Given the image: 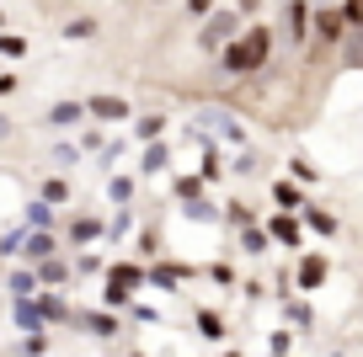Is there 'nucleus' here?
Returning a JSON list of instances; mask_svg holds the SVG:
<instances>
[{"label":"nucleus","instance_id":"49","mask_svg":"<svg viewBox=\"0 0 363 357\" xmlns=\"http://www.w3.org/2000/svg\"><path fill=\"white\" fill-rule=\"evenodd\" d=\"M331 357H347V352H331Z\"/></svg>","mask_w":363,"mask_h":357},{"label":"nucleus","instance_id":"43","mask_svg":"<svg viewBox=\"0 0 363 357\" xmlns=\"http://www.w3.org/2000/svg\"><path fill=\"white\" fill-rule=\"evenodd\" d=\"M0 54H11V59L27 54V38H0Z\"/></svg>","mask_w":363,"mask_h":357},{"label":"nucleus","instance_id":"22","mask_svg":"<svg viewBox=\"0 0 363 357\" xmlns=\"http://www.w3.org/2000/svg\"><path fill=\"white\" fill-rule=\"evenodd\" d=\"M38 198H43L48 208H69V198H75V192H69V181H65V176H43Z\"/></svg>","mask_w":363,"mask_h":357},{"label":"nucleus","instance_id":"3","mask_svg":"<svg viewBox=\"0 0 363 357\" xmlns=\"http://www.w3.org/2000/svg\"><path fill=\"white\" fill-rule=\"evenodd\" d=\"M235 33H240V16L230 11V6H225V11H208L203 33H198V48H203V54H219V48H225Z\"/></svg>","mask_w":363,"mask_h":357},{"label":"nucleus","instance_id":"9","mask_svg":"<svg viewBox=\"0 0 363 357\" xmlns=\"http://www.w3.org/2000/svg\"><path fill=\"white\" fill-rule=\"evenodd\" d=\"M262 230H267V240H278V246H289V251L305 246V234H299V213H284V208H278Z\"/></svg>","mask_w":363,"mask_h":357},{"label":"nucleus","instance_id":"37","mask_svg":"<svg viewBox=\"0 0 363 357\" xmlns=\"http://www.w3.org/2000/svg\"><path fill=\"white\" fill-rule=\"evenodd\" d=\"M65 38H69V43H86V38H96V22H91V16H80V22L65 27Z\"/></svg>","mask_w":363,"mask_h":357},{"label":"nucleus","instance_id":"19","mask_svg":"<svg viewBox=\"0 0 363 357\" xmlns=\"http://www.w3.org/2000/svg\"><path fill=\"white\" fill-rule=\"evenodd\" d=\"M337 38H342V11H337V6L315 11V43L326 48V43H337Z\"/></svg>","mask_w":363,"mask_h":357},{"label":"nucleus","instance_id":"10","mask_svg":"<svg viewBox=\"0 0 363 357\" xmlns=\"http://www.w3.org/2000/svg\"><path fill=\"white\" fill-rule=\"evenodd\" d=\"M33 278H38V288H59V293H65L75 272H69V256H48V261L33 267Z\"/></svg>","mask_w":363,"mask_h":357},{"label":"nucleus","instance_id":"31","mask_svg":"<svg viewBox=\"0 0 363 357\" xmlns=\"http://www.w3.org/2000/svg\"><path fill=\"white\" fill-rule=\"evenodd\" d=\"M107 198H113V208H128L134 203V176H107Z\"/></svg>","mask_w":363,"mask_h":357},{"label":"nucleus","instance_id":"42","mask_svg":"<svg viewBox=\"0 0 363 357\" xmlns=\"http://www.w3.org/2000/svg\"><path fill=\"white\" fill-rule=\"evenodd\" d=\"M155 246H160V240H155V230H145V234H139V256H160Z\"/></svg>","mask_w":363,"mask_h":357},{"label":"nucleus","instance_id":"24","mask_svg":"<svg viewBox=\"0 0 363 357\" xmlns=\"http://www.w3.org/2000/svg\"><path fill=\"white\" fill-rule=\"evenodd\" d=\"M284 320H289V331H310V325H315V310H310L305 299H284Z\"/></svg>","mask_w":363,"mask_h":357},{"label":"nucleus","instance_id":"35","mask_svg":"<svg viewBox=\"0 0 363 357\" xmlns=\"http://www.w3.org/2000/svg\"><path fill=\"white\" fill-rule=\"evenodd\" d=\"M230 224H235V230H251V224H257V213H251V203H230V213H225Z\"/></svg>","mask_w":363,"mask_h":357},{"label":"nucleus","instance_id":"29","mask_svg":"<svg viewBox=\"0 0 363 357\" xmlns=\"http://www.w3.org/2000/svg\"><path fill=\"white\" fill-rule=\"evenodd\" d=\"M22 240H27V224H11V230H0V261L22 256Z\"/></svg>","mask_w":363,"mask_h":357},{"label":"nucleus","instance_id":"30","mask_svg":"<svg viewBox=\"0 0 363 357\" xmlns=\"http://www.w3.org/2000/svg\"><path fill=\"white\" fill-rule=\"evenodd\" d=\"M219 176H225V155H219V149H203V160H198V181L208 187V181H219Z\"/></svg>","mask_w":363,"mask_h":357},{"label":"nucleus","instance_id":"26","mask_svg":"<svg viewBox=\"0 0 363 357\" xmlns=\"http://www.w3.org/2000/svg\"><path fill=\"white\" fill-rule=\"evenodd\" d=\"M171 198L187 208V203H203V181H198V171L193 176H171Z\"/></svg>","mask_w":363,"mask_h":357},{"label":"nucleus","instance_id":"15","mask_svg":"<svg viewBox=\"0 0 363 357\" xmlns=\"http://www.w3.org/2000/svg\"><path fill=\"white\" fill-rule=\"evenodd\" d=\"M22 224H27V230H54L59 208H48L43 198H33V203H22Z\"/></svg>","mask_w":363,"mask_h":357},{"label":"nucleus","instance_id":"39","mask_svg":"<svg viewBox=\"0 0 363 357\" xmlns=\"http://www.w3.org/2000/svg\"><path fill=\"white\" fill-rule=\"evenodd\" d=\"M22 357H48V331H38V336H22Z\"/></svg>","mask_w":363,"mask_h":357},{"label":"nucleus","instance_id":"40","mask_svg":"<svg viewBox=\"0 0 363 357\" xmlns=\"http://www.w3.org/2000/svg\"><path fill=\"white\" fill-rule=\"evenodd\" d=\"M48 160L65 171V166H75V160H80V149H75V144H54V155H48Z\"/></svg>","mask_w":363,"mask_h":357},{"label":"nucleus","instance_id":"44","mask_svg":"<svg viewBox=\"0 0 363 357\" xmlns=\"http://www.w3.org/2000/svg\"><path fill=\"white\" fill-rule=\"evenodd\" d=\"M214 6H219V0H187V11H193V16H208Z\"/></svg>","mask_w":363,"mask_h":357},{"label":"nucleus","instance_id":"18","mask_svg":"<svg viewBox=\"0 0 363 357\" xmlns=\"http://www.w3.org/2000/svg\"><path fill=\"white\" fill-rule=\"evenodd\" d=\"M11 320H16V325H22V331H27V336H38V331H48V325H43V314H38V304H33V299H11Z\"/></svg>","mask_w":363,"mask_h":357},{"label":"nucleus","instance_id":"45","mask_svg":"<svg viewBox=\"0 0 363 357\" xmlns=\"http://www.w3.org/2000/svg\"><path fill=\"white\" fill-rule=\"evenodd\" d=\"M16 86H22V80H16V75H11V69H6V75H0V96H11V91H16Z\"/></svg>","mask_w":363,"mask_h":357},{"label":"nucleus","instance_id":"47","mask_svg":"<svg viewBox=\"0 0 363 357\" xmlns=\"http://www.w3.org/2000/svg\"><path fill=\"white\" fill-rule=\"evenodd\" d=\"M6 139H11V118H6V112H0V144H6Z\"/></svg>","mask_w":363,"mask_h":357},{"label":"nucleus","instance_id":"6","mask_svg":"<svg viewBox=\"0 0 363 357\" xmlns=\"http://www.w3.org/2000/svg\"><path fill=\"white\" fill-rule=\"evenodd\" d=\"M102 234H107V224L96 219V213H75L69 230H65V251H86V246H96Z\"/></svg>","mask_w":363,"mask_h":357},{"label":"nucleus","instance_id":"32","mask_svg":"<svg viewBox=\"0 0 363 357\" xmlns=\"http://www.w3.org/2000/svg\"><path fill=\"white\" fill-rule=\"evenodd\" d=\"M342 64L363 69V27H352V33H347V43H342Z\"/></svg>","mask_w":363,"mask_h":357},{"label":"nucleus","instance_id":"27","mask_svg":"<svg viewBox=\"0 0 363 357\" xmlns=\"http://www.w3.org/2000/svg\"><path fill=\"white\" fill-rule=\"evenodd\" d=\"M69 272H75V278H107V256H96V251H75Z\"/></svg>","mask_w":363,"mask_h":357},{"label":"nucleus","instance_id":"12","mask_svg":"<svg viewBox=\"0 0 363 357\" xmlns=\"http://www.w3.org/2000/svg\"><path fill=\"white\" fill-rule=\"evenodd\" d=\"M80 325H86V331L96 336V341H113V336L123 331V320H118L113 310H86V314H80Z\"/></svg>","mask_w":363,"mask_h":357},{"label":"nucleus","instance_id":"14","mask_svg":"<svg viewBox=\"0 0 363 357\" xmlns=\"http://www.w3.org/2000/svg\"><path fill=\"white\" fill-rule=\"evenodd\" d=\"M166 166H171V144H166V139H155V144L139 149V171H145V176H160Z\"/></svg>","mask_w":363,"mask_h":357},{"label":"nucleus","instance_id":"21","mask_svg":"<svg viewBox=\"0 0 363 357\" xmlns=\"http://www.w3.org/2000/svg\"><path fill=\"white\" fill-rule=\"evenodd\" d=\"M299 219H305V224H310V230H315V234H326V240H331V234L342 230V224H337V213L315 208V203H305V208H299Z\"/></svg>","mask_w":363,"mask_h":357},{"label":"nucleus","instance_id":"46","mask_svg":"<svg viewBox=\"0 0 363 357\" xmlns=\"http://www.w3.org/2000/svg\"><path fill=\"white\" fill-rule=\"evenodd\" d=\"M257 6H262V0H240V6H235V16L246 22V16H257Z\"/></svg>","mask_w":363,"mask_h":357},{"label":"nucleus","instance_id":"50","mask_svg":"<svg viewBox=\"0 0 363 357\" xmlns=\"http://www.w3.org/2000/svg\"><path fill=\"white\" fill-rule=\"evenodd\" d=\"M225 357H240V352H225Z\"/></svg>","mask_w":363,"mask_h":357},{"label":"nucleus","instance_id":"23","mask_svg":"<svg viewBox=\"0 0 363 357\" xmlns=\"http://www.w3.org/2000/svg\"><path fill=\"white\" fill-rule=\"evenodd\" d=\"M6 293H11V299H33V293H38L33 267H11V272H6Z\"/></svg>","mask_w":363,"mask_h":357},{"label":"nucleus","instance_id":"41","mask_svg":"<svg viewBox=\"0 0 363 357\" xmlns=\"http://www.w3.org/2000/svg\"><path fill=\"white\" fill-rule=\"evenodd\" d=\"M208 278H214V283H219V288H230V283H235V272H230V267H225V261H214V267H208Z\"/></svg>","mask_w":363,"mask_h":357},{"label":"nucleus","instance_id":"4","mask_svg":"<svg viewBox=\"0 0 363 357\" xmlns=\"http://www.w3.org/2000/svg\"><path fill=\"white\" fill-rule=\"evenodd\" d=\"M326 278H331V261L320 256V251H299V261H294V283H299V293L326 288Z\"/></svg>","mask_w":363,"mask_h":357},{"label":"nucleus","instance_id":"17","mask_svg":"<svg viewBox=\"0 0 363 357\" xmlns=\"http://www.w3.org/2000/svg\"><path fill=\"white\" fill-rule=\"evenodd\" d=\"M193 325H198V336H203V341H225V336H230V325H225V314H219V310H198Z\"/></svg>","mask_w":363,"mask_h":357},{"label":"nucleus","instance_id":"16","mask_svg":"<svg viewBox=\"0 0 363 357\" xmlns=\"http://www.w3.org/2000/svg\"><path fill=\"white\" fill-rule=\"evenodd\" d=\"M310 16H315L310 0H289V38H294V43H305V38H310Z\"/></svg>","mask_w":363,"mask_h":357},{"label":"nucleus","instance_id":"13","mask_svg":"<svg viewBox=\"0 0 363 357\" xmlns=\"http://www.w3.org/2000/svg\"><path fill=\"white\" fill-rule=\"evenodd\" d=\"M80 118H86V107H80V101H54V107L43 112V123L54 128V134H65V128H75Z\"/></svg>","mask_w":363,"mask_h":357},{"label":"nucleus","instance_id":"8","mask_svg":"<svg viewBox=\"0 0 363 357\" xmlns=\"http://www.w3.org/2000/svg\"><path fill=\"white\" fill-rule=\"evenodd\" d=\"M33 304H38V314H43V325H69L75 320V310H69V299L59 288H38Z\"/></svg>","mask_w":363,"mask_h":357},{"label":"nucleus","instance_id":"7","mask_svg":"<svg viewBox=\"0 0 363 357\" xmlns=\"http://www.w3.org/2000/svg\"><path fill=\"white\" fill-rule=\"evenodd\" d=\"M80 107H86L91 123H128V118H134V107H128L123 96H91V101H80Z\"/></svg>","mask_w":363,"mask_h":357},{"label":"nucleus","instance_id":"25","mask_svg":"<svg viewBox=\"0 0 363 357\" xmlns=\"http://www.w3.org/2000/svg\"><path fill=\"white\" fill-rule=\"evenodd\" d=\"M155 139H166V118L150 112V118H139V123H134V144L145 149V144H155Z\"/></svg>","mask_w":363,"mask_h":357},{"label":"nucleus","instance_id":"11","mask_svg":"<svg viewBox=\"0 0 363 357\" xmlns=\"http://www.w3.org/2000/svg\"><path fill=\"white\" fill-rule=\"evenodd\" d=\"M193 267H182V261H155V267L145 272V288H160V293H171L182 278H187Z\"/></svg>","mask_w":363,"mask_h":357},{"label":"nucleus","instance_id":"34","mask_svg":"<svg viewBox=\"0 0 363 357\" xmlns=\"http://www.w3.org/2000/svg\"><path fill=\"white\" fill-rule=\"evenodd\" d=\"M289 181H320V171L310 166L305 155H294V160H289Z\"/></svg>","mask_w":363,"mask_h":357},{"label":"nucleus","instance_id":"33","mask_svg":"<svg viewBox=\"0 0 363 357\" xmlns=\"http://www.w3.org/2000/svg\"><path fill=\"white\" fill-rule=\"evenodd\" d=\"M182 213H187V219H193V224H219V219H225V213H219V208H214V203H208V198H203V203H187V208H182Z\"/></svg>","mask_w":363,"mask_h":357},{"label":"nucleus","instance_id":"36","mask_svg":"<svg viewBox=\"0 0 363 357\" xmlns=\"http://www.w3.org/2000/svg\"><path fill=\"white\" fill-rule=\"evenodd\" d=\"M267 352H272V357H289V352H294V331H289V325H284V331H272Z\"/></svg>","mask_w":363,"mask_h":357},{"label":"nucleus","instance_id":"20","mask_svg":"<svg viewBox=\"0 0 363 357\" xmlns=\"http://www.w3.org/2000/svg\"><path fill=\"white\" fill-rule=\"evenodd\" d=\"M272 203H278V208H284V213H299V208H305V192H299V181H272Z\"/></svg>","mask_w":363,"mask_h":357},{"label":"nucleus","instance_id":"48","mask_svg":"<svg viewBox=\"0 0 363 357\" xmlns=\"http://www.w3.org/2000/svg\"><path fill=\"white\" fill-rule=\"evenodd\" d=\"M128 357H145V352H128Z\"/></svg>","mask_w":363,"mask_h":357},{"label":"nucleus","instance_id":"2","mask_svg":"<svg viewBox=\"0 0 363 357\" xmlns=\"http://www.w3.org/2000/svg\"><path fill=\"white\" fill-rule=\"evenodd\" d=\"M145 288V267L139 261H107V288H102V310H128V299Z\"/></svg>","mask_w":363,"mask_h":357},{"label":"nucleus","instance_id":"1","mask_svg":"<svg viewBox=\"0 0 363 357\" xmlns=\"http://www.w3.org/2000/svg\"><path fill=\"white\" fill-rule=\"evenodd\" d=\"M267 59H272V27L267 22L235 33L225 48H219V69H225V75H262Z\"/></svg>","mask_w":363,"mask_h":357},{"label":"nucleus","instance_id":"5","mask_svg":"<svg viewBox=\"0 0 363 357\" xmlns=\"http://www.w3.org/2000/svg\"><path fill=\"white\" fill-rule=\"evenodd\" d=\"M48 256H65V246H59V234L54 230H27V240H22V267H38V261H48Z\"/></svg>","mask_w":363,"mask_h":357},{"label":"nucleus","instance_id":"38","mask_svg":"<svg viewBox=\"0 0 363 357\" xmlns=\"http://www.w3.org/2000/svg\"><path fill=\"white\" fill-rule=\"evenodd\" d=\"M128 224H134V208H118L113 219H107V234H113V240H123V234H128Z\"/></svg>","mask_w":363,"mask_h":357},{"label":"nucleus","instance_id":"28","mask_svg":"<svg viewBox=\"0 0 363 357\" xmlns=\"http://www.w3.org/2000/svg\"><path fill=\"white\" fill-rule=\"evenodd\" d=\"M240 251H246V256H267V251H272L267 230H262V224H251V230H240Z\"/></svg>","mask_w":363,"mask_h":357}]
</instances>
